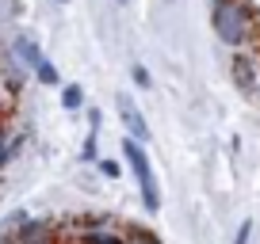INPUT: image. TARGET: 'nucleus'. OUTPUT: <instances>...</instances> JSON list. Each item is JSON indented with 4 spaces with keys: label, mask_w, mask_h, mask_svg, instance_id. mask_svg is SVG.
<instances>
[{
    "label": "nucleus",
    "mask_w": 260,
    "mask_h": 244,
    "mask_svg": "<svg viewBox=\"0 0 260 244\" xmlns=\"http://www.w3.org/2000/svg\"><path fill=\"white\" fill-rule=\"evenodd\" d=\"M249 236H252V221H241V229H237V240H234V244H249Z\"/></svg>",
    "instance_id": "ddd939ff"
},
{
    "label": "nucleus",
    "mask_w": 260,
    "mask_h": 244,
    "mask_svg": "<svg viewBox=\"0 0 260 244\" xmlns=\"http://www.w3.org/2000/svg\"><path fill=\"white\" fill-rule=\"evenodd\" d=\"M12 153H16V141H12L8 134H4V126H0V168L12 160Z\"/></svg>",
    "instance_id": "9b49d317"
},
{
    "label": "nucleus",
    "mask_w": 260,
    "mask_h": 244,
    "mask_svg": "<svg viewBox=\"0 0 260 244\" xmlns=\"http://www.w3.org/2000/svg\"><path fill=\"white\" fill-rule=\"evenodd\" d=\"M211 23H214L218 42H226L234 50H245L256 38V16H252V8L245 0H214Z\"/></svg>",
    "instance_id": "f257e3e1"
},
{
    "label": "nucleus",
    "mask_w": 260,
    "mask_h": 244,
    "mask_svg": "<svg viewBox=\"0 0 260 244\" xmlns=\"http://www.w3.org/2000/svg\"><path fill=\"white\" fill-rule=\"evenodd\" d=\"M57 4H69V0H57Z\"/></svg>",
    "instance_id": "a211bd4d"
},
{
    "label": "nucleus",
    "mask_w": 260,
    "mask_h": 244,
    "mask_svg": "<svg viewBox=\"0 0 260 244\" xmlns=\"http://www.w3.org/2000/svg\"><path fill=\"white\" fill-rule=\"evenodd\" d=\"M100 172H104L107 179H115V176H119V164H115V160H100Z\"/></svg>",
    "instance_id": "2eb2a0df"
},
{
    "label": "nucleus",
    "mask_w": 260,
    "mask_h": 244,
    "mask_svg": "<svg viewBox=\"0 0 260 244\" xmlns=\"http://www.w3.org/2000/svg\"><path fill=\"white\" fill-rule=\"evenodd\" d=\"M0 244H12V236H8V233H4V236H0Z\"/></svg>",
    "instance_id": "f3484780"
},
{
    "label": "nucleus",
    "mask_w": 260,
    "mask_h": 244,
    "mask_svg": "<svg viewBox=\"0 0 260 244\" xmlns=\"http://www.w3.org/2000/svg\"><path fill=\"white\" fill-rule=\"evenodd\" d=\"M35 80H39V84H57V69H54V61H50V57H42V61H39Z\"/></svg>",
    "instance_id": "9d476101"
},
{
    "label": "nucleus",
    "mask_w": 260,
    "mask_h": 244,
    "mask_svg": "<svg viewBox=\"0 0 260 244\" xmlns=\"http://www.w3.org/2000/svg\"><path fill=\"white\" fill-rule=\"evenodd\" d=\"M42 57H46V54L39 50V42H35V38H27V34H19V38L12 42V65H16V69H23V73H35Z\"/></svg>",
    "instance_id": "423d86ee"
},
{
    "label": "nucleus",
    "mask_w": 260,
    "mask_h": 244,
    "mask_svg": "<svg viewBox=\"0 0 260 244\" xmlns=\"http://www.w3.org/2000/svg\"><path fill=\"white\" fill-rule=\"evenodd\" d=\"M230 76H234V84L245 92V96H256V88H260V69H256V57H252V54H237L234 65H230Z\"/></svg>",
    "instance_id": "39448f33"
},
{
    "label": "nucleus",
    "mask_w": 260,
    "mask_h": 244,
    "mask_svg": "<svg viewBox=\"0 0 260 244\" xmlns=\"http://www.w3.org/2000/svg\"><path fill=\"white\" fill-rule=\"evenodd\" d=\"M119 4H122V0H119Z\"/></svg>",
    "instance_id": "aec40b11"
},
{
    "label": "nucleus",
    "mask_w": 260,
    "mask_h": 244,
    "mask_svg": "<svg viewBox=\"0 0 260 244\" xmlns=\"http://www.w3.org/2000/svg\"><path fill=\"white\" fill-rule=\"evenodd\" d=\"M122 233H126L122 244H161V236L149 233V229H142V225H130V229H122Z\"/></svg>",
    "instance_id": "6e6552de"
},
{
    "label": "nucleus",
    "mask_w": 260,
    "mask_h": 244,
    "mask_svg": "<svg viewBox=\"0 0 260 244\" xmlns=\"http://www.w3.org/2000/svg\"><path fill=\"white\" fill-rule=\"evenodd\" d=\"M81 103H84V88H81V84H65V88H61V107H65V111H77Z\"/></svg>",
    "instance_id": "1a4fd4ad"
},
{
    "label": "nucleus",
    "mask_w": 260,
    "mask_h": 244,
    "mask_svg": "<svg viewBox=\"0 0 260 244\" xmlns=\"http://www.w3.org/2000/svg\"><path fill=\"white\" fill-rule=\"evenodd\" d=\"M115 111H119V122H122V130H126L130 138L149 141V122H146V114H142V107L134 103L130 92H119V96H115Z\"/></svg>",
    "instance_id": "20e7f679"
},
{
    "label": "nucleus",
    "mask_w": 260,
    "mask_h": 244,
    "mask_svg": "<svg viewBox=\"0 0 260 244\" xmlns=\"http://www.w3.org/2000/svg\"><path fill=\"white\" fill-rule=\"evenodd\" d=\"M0 107H4V80H0Z\"/></svg>",
    "instance_id": "dca6fc26"
},
{
    "label": "nucleus",
    "mask_w": 260,
    "mask_h": 244,
    "mask_svg": "<svg viewBox=\"0 0 260 244\" xmlns=\"http://www.w3.org/2000/svg\"><path fill=\"white\" fill-rule=\"evenodd\" d=\"M12 244H57V225L46 218H27V214H19L16 221H12L8 229Z\"/></svg>",
    "instance_id": "7ed1b4c3"
},
{
    "label": "nucleus",
    "mask_w": 260,
    "mask_h": 244,
    "mask_svg": "<svg viewBox=\"0 0 260 244\" xmlns=\"http://www.w3.org/2000/svg\"><path fill=\"white\" fill-rule=\"evenodd\" d=\"M96 134H100V130H92V134H88V141H84V153H81L84 160H96V156H100V153H96Z\"/></svg>",
    "instance_id": "f8f14e48"
},
{
    "label": "nucleus",
    "mask_w": 260,
    "mask_h": 244,
    "mask_svg": "<svg viewBox=\"0 0 260 244\" xmlns=\"http://www.w3.org/2000/svg\"><path fill=\"white\" fill-rule=\"evenodd\" d=\"M256 99H260V88H256Z\"/></svg>",
    "instance_id": "6ab92c4d"
},
{
    "label": "nucleus",
    "mask_w": 260,
    "mask_h": 244,
    "mask_svg": "<svg viewBox=\"0 0 260 244\" xmlns=\"http://www.w3.org/2000/svg\"><path fill=\"white\" fill-rule=\"evenodd\" d=\"M126 240V233H119V229H104V225H92L88 233L81 236V244H122Z\"/></svg>",
    "instance_id": "0eeeda50"
},
{
    "label": "nucleus",
    "mask_w": 260,
    "mask_h": 244,
    "mask_svg": "<svg viewBox=\"0 0 260 244\" xmlns=\"http://www.w3.org/2000/svg\"><path fill=\"white\" fill-rule=\"evenodd\" d=\"M122 156H126V164L134 168V176H138V191H142L146 210L157 214V210H161V187H157V176H153V168H149L146 141H138V138H130V134H126V141H122Z\"/></svg>",
    "instance_id": "f03ea898"
},
{
    "label": "nucleus",
    "mask_w": 260,
    "mask_h": 244,
    "mask_svg": "<svg viewBox=\"0 0 260 244\" xmlns=\"http://www.w3.org/2000/svg\"><path fill=\"white\" fill-rule=\"evenodd\" d=\"M134 84H138V88H149V73L142 65H134Z\"/></svg>",
    "instance_id": "4468645a"
}]
</instances>
